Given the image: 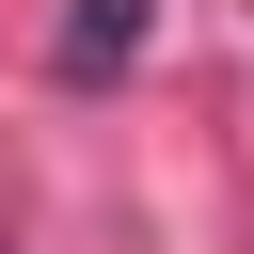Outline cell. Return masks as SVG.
<instances>
[{"label":"cell","mask_w":254,"mask_h":254,"mask_svg":"<svg viewBox=\"0 0 254 254\" xmlns=\"http://www.w3.org/2000/svg\"><path fill=\"white\" fill-rule=\"evenodd\" d=\"M143 16L159 0H64V32H48V64L95 95V79H127V48H143Z\"/></svg>","instance_id":"cell-1"}]
</instances>
